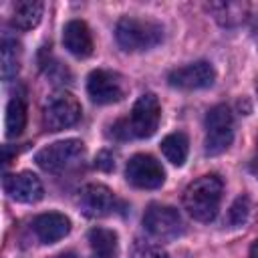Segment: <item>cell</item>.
Masks as SVG:
<instances>
[{
    "label": "cell",
    "mask_w": 258,
    "mask_h": 258,
    "mask_svg": "<svg viewBox=\"0 0 258 258\" xmlns=\"http://www.w3.org/2000/svg\"><path fill=\"white\" fill-rule=\"evenodd\" d=\"M222 179L214 173L191 181L183 191V208L198 222H212L222 200Z\"/></svg>",
    "instance_id": "obj_1"
},
{
    "label": "cell",
    "mask_w": 258,
    "mask_h": 258,
    "mask_svg": "<svg viewBox=\"0 0 258 258\" xmlns=\"http://www.w3.org/2000/svg\"><path fill=\"white\" fill-rule=\"evenodd\" d=\"M159 119H161V107L157 97L151 93H145L135 101L129 119L117 121L113 125V133L119 139H129V137L145 139L157 131Z\"/></svg>",
    "instance_id": "obj_2"
},
{
    "label": "cell",
    "mask_w": 258,
    "mask_h": 258,
    "mask_svg": "<svg viewBox=\"0 0 258 258\" xmlns=\"http://www.w3.org/2000/svg\"><path fill=\"white\" fill-rule=\"evenodd\" d=\"M115 38L123 50H129V52L149 50L161 42L163 28L161 24L147 18L123 16L115 26Z\"/></svg>",
    "instance_id": "obj_3"
},
{
    "label": "cell",
    "mask_w": 258,
    "mask_h": 258,
    "mask_svg": "<svg viewBox=\"0 0 258 258\" xmlns=\"http://www.w3.org/2000/svg\"><path fill=\"white\" fill-rule=\"evenodd\" d=\"M83 157H85L83 141H79V139H62V141H54V143L42 147L34 155V161L44 171L60 173V171H67V169L79 165Z\"/></svg>",
    "instance_id": "obj_4"
},
{
    "label": "cell",
    "mask_w": 258,
    "mask_h": 258,
    "mask_svg": "<svg viewBox=\"0 0 258 258\" xmlns=\"http://www.w3.org/2000/svg\"><path fill=\"white\" fill-rule=\"evenodd\" d=\"M234 139V117L226 105H216L206 115V141L208 155H220L230 147Z\"/></svg>",
    "instance_id": "obj_5"
},
{
    "label": "cell",
    "mask_w": 258,
    "mask_h": 258,
    "mask_svg": "<svg viewBox=\"0 0 258 258\" xmlns=\"http://www.w3.org/2000/svg\"><path fill=\"white\" fill-rule=\"evenodd\" d=\"M81 119V103L77 101L75 95L60 91L54 93L42 111V121L44 127L50 131H62L67 127H73Z\"/></svg>",
    "instance_id": "obj_6"
},
{
    "label": "cell",
    "mask_w": 258,
    "mask_h": 258,
    "mask_svg": "<svg viewBox=\"0 0 258 258\" xmlns=\"http://www.w3.org/2000/svg\"><path fill=\"white\" fill-rule=\"evenodd\" d=\"M143 226L157 240H173L183 230V222L177 210L171 206H161V204H151L145 210Z\"/></svg>",
    "instance_id": "obj_7"
},
{
    "label": "cell",
    "mask_w": 258,
    "mask_h": 258,
    "mask_svg": "<svg viewBox=\"0 0 258 258\" xmlns=\"http://www.w3.org/2000/svg\"><path fill=\"white\" fill-rule=\"evenodd\" d=\"M125 177L131 185L141 187V189H155L163 183L165 179V171L161 167V163L145 153H137L127 161L125 167Z\"/></svg>",
    "instance_id": "obj_8"
},
{
    "label": "cell",
    "mask_w": 258,
    "mask_h": 258,
    "mask_svg": "<svg viewBox=\"0 0 258 258\" xmlns=\"http://www.w3.org/2000/svg\"><path fill=\"white\" fill-rule=\"evenodd\" d=\"M123 81L117 73L97 69L87 79V93L97 105H109L117 103L123 97Z\"/></svg>",
    "instance_id": "obj_9"
},
{
    "label": "cell",
    "mask_w": 258,
    "mask_h": 258,
    "mask_svg": "<svg viewBox=\"0 0 258 258\" xmlns=\"http://www.w3.org/2000/svg\"><path fill=\"white\" fill-rule=\"evenodd\" d=\"M216 79V71L214 67L208 62V60H198V62H189L185 67H179V69H173L169 75H167V81L171 87H177V89H185V91H191V89H206L214 83Z\"/></svg>",
    "instance_id": "obj_10"
},
{
    "label": "cell",
    "mask_w": 258,
    "mask_h": 258,
    "mask_svg": "<svg viewBox=\"0 0 258 258\" xmlns=\"http://www.w3.org/2000/svg\"><path fill=\"white\" fill-rule=\"evenodd\" d=\"M115 196L103 183H89L81 189L79 208L89 218H103L115 210Z\"/></svg>",
    "instance_id": "obj_11"
},
{
    "label": "cell",
    "mask_w": 258,
    "mask_h": 258,
    "mask_svg": "<svg viewBox=\"0 0 258 258\" xmlns=\"http://www.w3.org/2000/svg\"><path fill=\"white\" fill-rule=\"evenodd\" d=\"M4 191L16 200V202H22V204H34L42 198L44 189H42V183L40 179L32 173V171H20V173H8L4 175Z\"/></svg>",
    "instance_id": "obj_12"
},
{
    "label": "cell",
    "mask_w": 258,
    "mask_h": 258,
    "mask_svg": "<svg viewBox=\"0 0 258 258\" xmlns=\"http://www.w3.org/2000/svg\"><path fill=\"white\" fill-rule=\"evenodd\" d=\"M32 232L42 244H52L71 232V220L58 212L40 214L32 220Z\"/></svg>",
    "instance_id": "obj_13"
},
{
    "label": "cell",
    "mask_w": 258,
    "mask_h": 258,
    "mask_svg": "<svg viewBox=\"0 0 258 258\" xmlns=\"http://www.w3.org/2000/svg\"><path fill=\"white\" fill-rule=\"evenodd\" d=\"M62 44L71 54L79 58L89 56L93 52V36L89 26L83 20H69L62 28Z\"/></svg>",
    "instance_id": "obj_14"
},
{
    "label": "cell",
    "mask_w": 258,
    "mask_h": 258,
    "mask_svg": "<svg viewBox=\"0 0 258 258\" xmlns=\"http://www.w3.org/2000/svg\"><path fill=\"white\" fill-rule=\"evenodd\" d=\"M42 18V2L38 0H18L12 6V26L20 30L34 28Z\"/></svg>",
    "instance_id": "obj_15"
},
{
    "label": "cell",
    "mask_w": 258,
    "mask_h": 258,
    "mask_svg": "<svg viewBox=\"0 0 258 258\" xmlns=\"http://www.w3.org/2000/svg\"><path fill=\"white\" fill-rule=\"evenodd\" d=\"M89 244L95 258H115L117 254V234L107 228H93L89 232Z\"/></svg>",
    "instance_id": "obj_16"
},
{
    "label": "cell",
    "mask_w": 258,
    "mask_h": 258,
    "mask_svg": "<svg viewBox=\"0 0 258 258\" xmlns=\"http://www.w3.org/2000/svg\"><path fill=\"white\" fill-rule=\"evenodd\" d=\"M161 151H163L165 159L171 161L173 165H183L185 159H187V151H189L187 135L181 133V131L165 135L163 141H161Z\"/></svg>",
    "instance_id": "obj_17"
},
{
    "label": "cell",
    "mask_w": 258,
    "mask_h": 258,
    "mask_svg": "<svg viewBox=\"0 0 258 258\" xmlns=\"http://www.w3.org/2000/svg\"><path fill=\"white\" fill-rule=\"evenodd\" d=\"M6 135L8 137H18L24 127H26V103L22 97L14 95L6 107Z\"/></svg>",
    "instance_id": "obj_18"
},
{
    "label": "cell",
    "mask_w": 258,
    "mask_h": 258,
    "mask_svg": "<svg viewBox=\"0 0 258 258\" xmlns=\"http://www.w3.org/2000/svg\"><path fill=\"white\" fill-rule=\"evenodd\" d=\"M216 20L224 26H236L240 24L244 18H246V12H248V6L246 4H240V2H214L208 6Z\"/></svg>",
    "instance_id": "obj_19"
},
{
    "label": "cell",
    "mask_w": 258,
    "mask_h": 258,
    "mask_svg": "<svg viewBox=\"0 0 258 258\" xmlns=\"http://www.w3.org/2000/svg\"><path fill=\"white\" fill-rule=\"evenodd\" d=\"M0 69H2L4 79L16 77V73L20 69V46L16 44V40L4 38L2 50H0Z\"/></svg>",
    "instance_id": "obj_20"
},
{
    "label": "cell",
    "mask_w": 258,
    "mask_h": 258,
    "mask_svg": "<svg viewBox=\"0 0 258 258\" xmlns=\"http://www.w3.org/2000/svg\"><path fill=\"white\" fill-rule=\"evenodd\" d=\"M250 216V200L246 196H240L234 200L230 212H228V222L232 226H242Z\"/></svg>",
    "instance_id": "obj_21"
},
{
    "label": "cell",
    "mask_w": 258,
    "mask_h": 258,
    "mask_svg": "<svg viewBox=\"0 0 258 258\" xmlns=\"http://www.w3.org/2000/svg\"><path fill=\"white\" fill-rule=\"evenodd\" d=\"M133 258H169L165 250L153 244H137L133 250Z\"/></svg>",
    "instance_id": "obj_22"
},
{
    "label": "cell",
    "mask_w": 258,
    "mask_h": 258,
    "mask_svg": "<svg viewBox=\"0 0 258 258\" xmlns=\"http://www.w3.org/2000/svg\"><path fill=\"white\" fill-rule=\"evenodd\" d=\"M97 167H101L103 171L113 169V157H111L107 151H101V153H99V157H97Z\"/></svg>",
    "instance_id": "obj_23"
},
{
    "label": "cell",
    "mask_w": 258,
    "mask_h": 258,
    "mask_svg": "<svg viewBox=\"0 0 258 258\" xmlns=\"http://www.w3.org/2000/svg\"><path fill=\"white\" fill-rule=\"evenodd\" d=\"M250 169H252V173H254V177L258 179V141H256V153H254V157H252V163H250Z\"/></svg>",
    "instance_id": "obj_24"
},
{
    "label": "cell",
    "mask_w": 258,
    "mask_h": 258,
    "mask_svg": "<svg viewBox=\"0 0 258 258\" xmlns=\"http://www.w3.org/2000/svg\"><path fill=\"white\" fill-rule=\"evenodd\" d=\"M248 258H258V240H254V242H252L250 252H248Z\"/></svg>",
    "instance_id": "obj_25"
},
{
    "label": "cell",
    "mask_w": 258,
    "mask_h": 258,
    "mask_svg": "<svg viewBox=\"0 0 258 258\" xmlns=\"http://www.w3.org/2000/svg\"><path fill=\"white\" fill-rule=\"evenodd\" d=\"M54 258H77V254H75V252H62V254H58V256H54Z\"/></svg>",
    "instance_id": "obj_26"
},
{
    "label": "cell",
    "mask_w": 258,
    "mask_h": 258,
    "mask_svg": "<svg viewBox=\"0 0 258 258\" xmlns=\"http://www.w3.org/2000/svg\"><path fill=\"white\" fill-rule=\"evenodd\" d=\"M256 38H258V26H256Z\"/></svg>",
    "instance_id": "obj_27"
}]
</instances>
